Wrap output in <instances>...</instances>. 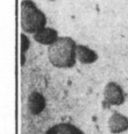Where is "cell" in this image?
I'll return each mask as SVG.
<instances>
[{"mask_svg":"<svg viewBox=\"0 0 128 134\" xmlns=\"http://www.w3.org/2000/svg\"><path fill=\"white\" fill-rule=\"evenodd\" d=\"M77 44L70 37H59L48 47L47 57L49 62L57 69H70L76 63Z\"/></svg>","mask_w":128,"mask_h":134,"instance_id":"cell-1","label":"cell"},{"mask_svg":"<svg viewBox=\"0 0 128 134\" xmlns=\"http://www.w3.org/2000/svg\"><path fill=\"white\" fill-rule=\"evenodd\" d=\"M47 17L32 0H22L20 4V26L24 32L34 34L46 27Z\"/></svg>","mask_w":128,"mask_h":134,"instance_id":"cell-2","label":"cell"},{"mask_svg":"<svg viewBox=\"0 0 128 134\" xmlns=\"http://www.w3.org/2000/svg\"><path fill=\"white\" fill-rule=\"evenodd\" d=\"M104 102L109 105L119 106L124 103L125 97L121 86L115 82H108L104 88Z\"/></svg>","mask_w":128,"mask_h":134,"instance_id":"cell-3","label":"cell"},{"mask_svg":"<svg viewBox=\"0 0 128 134\" xmlns=\"http://www.w3.org/2000/svg\"><path fill=\"white\" fill-rule=\"evenodd\" d=\"M58 39V32L51 27L46 26L34 34V40L35 41L44 46H51Z\"/></svg>","mask_w":128,"mask_h":134,"instance_id":"cell-4","label":"cell"},{"mask_svg":"<svg viewBox=\"0 0 128 134\" xmlns=\"http://www.w3.org/2000/svg\"><path fill=\"white\" fill-rule=\"evenodd\" d=\"M108 125L112 133H122L128 130V118L119 112H114L108 120Z\"/></svg>","mask_w":128,"mask_h":134,"instance_id":"cell-5","label":"cell"},{"mask_svg":"<svg viewBox=\"0 0 128 134\" xmlns=\"http://www.w3.org/2000/svg\"><path fill=\"white\" fill-rule=\"evenodd\" d=\"M76 59L82 64H92L98 59V55L94 50L84 45L76 46Z\"/></svg>","mask_w":128,"mask_h":134,"instance_id":"cell-6","label":"cell"},{"mask_svg":"<svg viewBox=\"0 0 128 134\" xmlns=\"http://www.w3.org/2000/svg\"><path fill=\"white\" fill-rule=\"evenodd\" d=\"M27 106L30 112L34 115H38L44 110L46 106V101L44 97L38 92H32L28 97Z\"/></svg>","mask_w":128,"mask_h":134,"instance_id":"cell-7","label":"cell"},{"mask_svg":"<svg viewBox=\"0 0 128 134\" xmlns=\"http://www.w3.org/2000/svg\"><path fill=\"white\" fill-rule=\"evenodd\" d=\"M45 134H84L76 125L70 123H60L51 126Z\"/></svg>","mask_w":128,"mask_h":134,"instance_id":"cell-8","label":"cell"}]
</instances>
